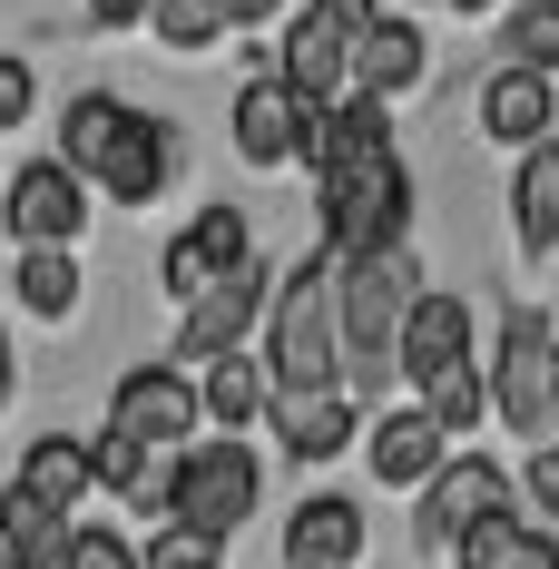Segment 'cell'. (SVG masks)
Instances as JSON below:
<instances>
[{
	"instance_id": "obj_31",
	"label": "cell",
	"mask_w": 559,
	"mask_h": 569,
	"mask_svg": "<svg viewBox=\"0 0 559 569\" xmlns=\"http://www.w3.org/2000/svg\"><path fill=\"white\" fill-rule=\"evenodd\" d=\"M520 540H530V520H520V511H491L451 560H461V569H510V560H520Z\"/></svg>"
},
{
	"instance_id": "obj_6",
	"label": "cell",
	"mask_w": 559,
	"mask_h": 569,
	"mask_svg": "<svg viewBox=\"0 0 559 569\" xmlns=\"http://www.w3.org/2000/svg\"><path fill=\"white\" fill-rule=\"evenodd\" d=\"M197 422H207V393H197V373H187V363H128V373H118L109 432L148 442V452H187V442H197Z\"/></svg>"
},
{
	"instance_id": "obj_39",
	"label": "cell",
	"mask_w": 559,
	"mask_h": 569,
	"mask_svg": "<svg viewBox=\"0 0 559 569\" xmlns=\"http://www.w3.org/2000/svg\"><path fill=\"white\" fill-rule=\"evenodd\" d=\"M0 569H30V550H20V540H10V530H0Z\"/></svg>"
},
{
	"instance_id": "obj_38",
	"label": "cell",
	"mask_w": 559,
	"mask_h": 569,
	"mask_svg": "<svg viewBox=\"0 0 559 569\" xmlns=\"http://www.w3.org/2000/svg\"><path fill=\"white\" fill-rule=\"evenodd\" d=\"M10 393H20V353H10V335H0V412H10Z\"/></svg>"
},
{
	"instance_id": "obj_22",
	"label": "cell",
	"mask_w": 559,
	"mask_h": 569,
	"mask_svg": "<svg viewBox=\"0 0 559 569\" xmlns=\"http://www.w3.org/2000/svg\"><path fill=\"white\" fill-rule=\"evenodd\" d=\"M128 99H109V89H79V99H69V118H59V158H69V168L79 177H99L118 158V138H128Z\"/></svg>"
},
{
	"instance_id": "obj_25",
	"label": "cell",
	"mask_w": 559,
	"mask_h": 569,
	"mask_svg": "<svg viewBox=\"0 0 559 569\" xmlns=\"http://www.w3.org/2000/svg\"><path fill=\"white\" fill-rule=\"evenodd\" d=\"M0 530H10V540L30 550V569H59V560H69V530H79V520L40 511L30 491H0Z\"/></svg>"
},
{
	"instance_id": "obj_35",
	"label": "cell",
	"mask_w": 559,
	"mask_h": 569,
	"mask_svg": "<svg viewBox=\"0 0 559 569\" xmlns=\"http://www.w3.org/2000/svg\"><path fill=\"white\" fill-rule=\"evenodd\" d=\"M148 10H158V0H89V20H99V30H128V20H148Z\"/></svg>"
},
{
	"instance_id": "obj_5",
	"label": "cell",
	"mask_w": 559,
	"mask_h": 569,
	"mask_svg": "<svg viewBox=\"0 0 559 569\" xmlns=\"http://www.w3.org/2000/svg\"><path fill=\"white\" fill-rule=\"evenodd\" d=\"M256 501H266V461L246 452L236 432H217V442H187V452H177V520H187V530L236 540V530L256 520Z\"/></svg>"
},
{
	"instance_id": "obj_40",
	"label": "cell",
	"mask_w": 559,
	"mask_h": 569,
	"mask_svg": "<svg viewBox=\"0 0 559 569\" xmlns=\"http://www.w3.org/2000/svg\"><path fill=\"white\" fill-rule=\"evenodd\" d=\"M335 10H353V20H373V0H335Z\"/></svg>"
},
{
	"instance_id": "obj_34",
	"label": "cell",
	"mask_w": 559,
	"mask_h": 569,
	"mask_svg": "<svg viewBox=\"0 0 559 569\" xmlns=\"http://www.w3.org/2000/svg\"><path fill=\"white\" fill-rule=\"evenodd\" d=\"M20 118H30V69L0 59V128H20Z\"/></svg>"
},
{
	"instance_id": "obj_7",
	"label": "cell",
	"mask_w": 559,
	"mask_h": 569,
	"mask_svg": "<svg viewBox=\"0 0 559 569\" xmlns=\"http://www.w3.org/2000/svg\"><path fill=\"white\" fill-rule=\"evenodd\" d=\"M0 227L20 236V256L30 246H79L89 236V177L69 168V158H30V168L10 177V197H0Z\"/></svg>"
},
{
	"instance_id": "obj_32",
	"label": "cell",
	"mask_w": 559,
	"mask_h": 569,
	"mask_svg": "<svg viewBox=\"0 0 559 569\" xmlns=\"http://www.w3.org/2000/svg\"><path fill=\"white\" fill-rule=\"evenodd\" d=\"M226 540H207V530H187V520H158V540H148V569H217Z\"/></svg>"
},
{
	"instance_id": "obj_36",
	"label": "cell",
	"mask_w": 559,
	"mask_h": 569,
	"mask_svg": "<svg viewBox=\"0 0 559 569\" xmlns=\"http://www.w3.org/2000/svg\"><path fill=\"white\" fill-rule=\"evenodd\" d=\"M510 569H559V540H550V530H530V540H520V560H510Z\"/></svg>"
},
{
	"instance_id": "obj_11",
	"label": "cell",
	"mask_w": 559,
	"mask_h": 569,
	"mask_svg": "<svg viewBox=\"0 0 559 569\" xmlns=\"http://www.w3.org/2000/svg\"><path fill=\"white\" fill-rule=\"evenodd\" d=\"M236 266H256V227H246V207H207V217L158 256V284H168L177 305H207Z\"/></svg>"
},
{
	"instance_id": "obj_28",
	"label": "cell",
	"mask_w": 559,
	"mask_h": 569,
	"mask_svg": "<svg viewBox=\"0 0 559 569\" xmlns=\"http://www.w3.org/2000/svg\"><path fill=\"white\" fill-rule=\"evenodd\" d=\"M89 461H99V491H118V501H138V491H148V471H158V452H148V442H128V432H99Z\"/></svg>"
},
{
	"instance_id": "obj_24",
	"label": "cell",
	"mask_w": 559,
	"mask_h": 569,
	"mask_svg": "<svg viewBox=\"0 0 559 569\" xmlns=\"http://www.w3.org/2000/svg\"><path fill=\"white\" fill-rule=\"evenodd\" d=\"M10 295H20V315L69 325V315H79V246H30V256L10 266Z\"/></svg>"
},
{
	"instance_id": "obj_27",
	"label": "cell",
	"mask_w": 559,
	"mask_h": 569,
	"mask_svg": "<svg viewBox=\"0 0 559 569\" xmlns=\"http://www.w3.org/2000/svg\"><path fill=\"white\" fill-rule=\"evenodd\" d=\"M148 30H158L168 50H217V40H226V10H217V0H158Z\"/></svg>"
},
{
	"instance_id": "obj_3",
	"label": "cell",
	"mask_w": 559,
	"mask_h": 569,
	"mask_svg": "<svg viewBox=\"0 0 559 569\" xmlns=\"http://www.w3.org/2000/svg\"><path fill=\"white\" fill-rule=\"evenodd\" d=\"M325 187V256H392L402 227H412V168L402 158H343Z\"/></svg>"
},
{
	"instance_id": "obj_29",
	"label": "cell",
	"mask_w": 559,
	"mask_h": 569,
	"mask_svg": "<svg viewBox=\"0 0 559 569\" xmlns=\"http://www.w3.org/2000/svg\"><path fill=\"white\" fill-rule=\"evenodd\" d=\"M59 569H148V550L128 540V530H109V520H79L69 530V560Z\"/></svg>"
},
{
	"instance_id": "obj_10",
	"label": "cell",
	"mask_w": 559,
	"mask_h": 569,
	"mask_svg": "<svg viewBox=\"0 0 559 569\" xmlns=\"http://www.w3.org/2000/svg\"><path fill=\"white\" fill-rule=\"evenodd\" d=\"M353 40H363V20H353V10H335V0H305V20L285 30L276 69L305 89V99L343 109V99H353Z\"/></svg>"
},
{
	"instance_id": "obj_16",
	"label": "cell",
	"mask_w": 559,
	"mask_h": 569,
	"mask_svg": "<svg viewBox=\"0 0 559 569\" xmlns=\"http://www.w3.org/2000/svg\"><path fill=\"white\" fill-rule=\"evenodd\" d=\"M461 363H471V305L432 284V295H422V315L402 325V383H422V393H432V383L461 373Z\"/></svg>"
},
{
	"instance_id": "obj_13",
	"label": "cell",
	"mask_w": 559,
	"mask_h": 569,
	"mask_svg": "<svg viewBox=\"0 0 559 569\" xmlns=\"http://www.w3.org/2000/svg\"><path fill=\"white\" fill-rule=\"evenodd\" d=\"M363 461H373L383 491H432V481L451 471V432L422 412V402H402V412H383V422L363 432Z\"/></svg>"
},
{
	"instance_id": "obj_30",
	"label": "cell",
	"mask_w": 559,
	"mask_h": 569,
	"mask_svg": "<svg viewBox=\"0 0 559 569\" xmlns=\"http://www.w3.org/2000/svg\"><path fill=\"white\" fill-rule=\"evenodd\" d=\"M520 69H559V0H530L520 20H510V40H501Z\"/></svg>"
},
{
	"instance_id": "obj_2",
	"label": "cell",
	"mask_w": 559,
	"mask_h": 569,
	"mask_svg": "<svg viewBox=\"0 0 559 569\" xmlns=\"http://www.w3.org/2000/svg\"><path fill=\"white\" fill-rule=\"evenodd\" d=\"M343 266V383H363V393H383V373H402V325L422 315V266H412V246H392V256H335Z\"/></svg>"
},
{
	"instance_id": "obj_17",
	"label": "cell",
	"mask_w": 559,
	"mask_h": 569,
	"mask_svg": "<svg viewBox=\"0 0 559 569\" xmlns=\"http://www.w3.org/2000/svg\"><path fill=\"white\" fill-rule=\"evenodd\" d=\"M10 491H30L40 511L79 520V501L99 491V461H89V442H69V432H40V442L20 452V481H10Z\"/></svg>"
},
{
	"instance_id": "obj_41",
	"label": "cell",
	"mask_w": 559,
	"mask_h": 569,
	"mask_svg": "<svg viewBox=\"0 0 559 569\" xmlns=\"http://www.w3.org/2000/svg\"><path fill=\"white\" fill-rule=\"evenodd\" d=\"M451 10H491V0H451Z\"/></svg>"
},
{
	"instance_id": "obj_21",
	"label": "cell",
	"mask_w": 559,
	"mask_h": 569,
	"mask_svg": "<svg viewBox=\"0 0 559 569\" xmlns=\"http://www.w3.org/2000/svg\"><path fill=\"white\" fill-rule=\"evenodd\" d=\"M197 393H207V422L217 432H246V422L276 412V373H266V353H226V363L197 373Z\"/></svg>"
},
{
	"instance_id": "obj_19",
	"label": "cell",
	"mask_w": 559,
	"mask_h": 569,
	"mask_svg": "<svg viewBox=\"0 0 559 569\" xmlns=\"http://www.w3.org/2000/svg\"><path fill=\"white\" fill-rule=\"evenodd\" d=\"M168 177H177V128L168 118H128V138H118V158L99 168V187H109L118 207H148Z\"/></svg>"
},
{
	"instance_id": "obj_14",
	"label": "cell",
	"mask_w": 559,
	"mask_h": 569,
	"mask_svg": "<svg viewBox=\"0 0 559 569\" xmlns=\"http://www.w3.org/2000/svg\"><path fill=\"white\" fill-rule=\"evenodd\" d=\"M481 128L501 138V148H550V128H559V89H550V69H491V89H481Z\"/></svg>"
},
{
	"instance_id": "obj_20",
	"label": "cell",
	"mask_w": 559,
	"mask_h": 569,
	"mask_svg": "<svg viewBox=\"0 0 559 569\" xmlns=\"http://www.w3.org/2000/svg\"><path fill=\"white\" fill-rule=\"evenodd\" d=\"M422 30H402V20H363V40H353V89H373V99H402V89H422Z\"/></svg>"
},
{
	"instance_id": "obj_8",
	"label": "cell",
	"mask_w": 559,
	"mask_h": 569,
	"mask_svg": "<svg viewBox=\"0 0 559 569\" xmlns=\"http://www.w3.org/2000/svg\"><path fill=\"white\" fill-rule=\"evenodd\" d=\"M266 315H276V276H266V266H236L207 305L177 315V363L207 373V363H226V353H246V335H256Z\"/></svg>"
},
{
	"instance_id": "obj_18",
	"label": "cell",
	"mask_w": 559,
	"mask_h": 569,
	"mask_svg": "<svg viewBox=\"0 0 559 569\" xmlns=\"http://www.w3.org/2000/svg\"><path fill=\"white\" fill-rule=\"evenodd\" d=\"M276 442L295 461H335V452H353V393H276Z\"/></svg>"
},
{
	"instance_id": "obj_1",
	"label": "cell",
	"mask_w": 559,
	"mask_h": 569,
	"mask_svg": "<svg viewBox=\"0 0 559 569\" xmlns=\"http://www.w3.org/2000/svg\"><path fill=\"white\" fill-rule=\"evenodd\" d=\"M266 373H276V393H343V266L335 256H305L276 284Z\"/></svg>"
},
{
	"instance_id": "obj_26",
	"label": "cell",
	"mask_w": 559,
	"mask_h": 569,
	"mask_svg": "<svg viewBox=\"0 0 559 569\" xmlns=\"http://www.w3.org/2000/svg\"><path fill=\"white\" fill-rule=\"evenodd\" d=\"M422 412H432V422H442L451 442H471V422H481V412H491V383H481V363H461V373H442V383H432V393H422Z\"/></svg>"
},
{
	"instance_id": "obj_9",
	"label": "cell",
	"mask_w": 559,
	"mask_h": 569,
	"mask_svg": "<svg viewBox=\"0 0 559 569\" xmlns=\"http://www.w3.org/2000/svg\"><path fill=\"white\" fill-rule=\"evenodd\" d=\"M491 511H520V501H510V471H501V461H481V452H451V471L422 491V520H412V540L451 560V550H461V540H471Z\"/></svg>"
},
{
	"instance_id": "obj_37",
	"label": "cell",
	"mask_w": 559,
	"mask_h": 569,
	"mask_svg": "<svg viewBox=\"0 0 559 569\" xmlns=\"http://www.w3.org/2000/svg\"><path fill=\"white\" fill-rule=\"evenodd\" d=\"M226 10V30H256V20H276V0H217Z\"/></svg>"
},
{
	"instance_id": "obj_23",
	"label": "cell",
	"mask_w": 559,
	"mask_h": 569,
	"mask_svg": "<svg viewBox=\"0 0 559 569\" xmlns=\"http://www.w3.org/2000/svg\"><path fill=\"white\" fill-rule=\"evenodd\" d=\"M510 227H520L530 256H559V138L520 158V177H510Z\"/></svg>"
},
{
	"instance_id": "obj_4",
	"label": "cell",
	"mask_w": 559,
	"mask_h": 569,
	"mask_svg": "<svg viewBox=\"0 0 559 569\" xmlns=\"http://www.w3.org/2000/svg\"><path fill=\"white\" fill-rule=\"evenodd\" d=\"M491 412H501L510 432L540 452L559 422V325H540L530 305H510L501 315V363H491Z\"/></svg>"
},
{
	"instance_id": "obj_33",
	"label": "cell",
	"mask_w": 559,
	"mask_h": 569,
	"mask_svg": "<svg viewBox=\"0 0 559 569\" xmlns=\"http://www.w3.org/2000/svg\"><path fill=\"white\" fill-rule=\"evenodd\" d=\"M520 491H530V511L559 520V442H540V452L520 461Z\"/></svg>"
},
{
	"instance_id": "obj_12",
	"label": "cell",
	"mask_w": 559,
	"mask_h": 569,
	"mask_svg": "<svg viewBox=\"0 0 559 569\" xmlns=\"http://www.w3.org/2000/svg\"><path fill=\"white\" fill-rule=\"evenodd\" d=\"M236 158L246 168H285V158H305V128H315V99L285 79V69H266V79H246L236 89Z\"/></svg>"
},
{
	"instance_id": "obj_15",
	"label": "cell",
	"mask_w": 559,
	"mask_h": 569,
	"mask_svg": "<svg viewBox=\"0 0 559 569\" xmlns=\"http://www.w3.org/2000/svg\"><path fill=\"white\" fill-rule=\"evenodd\" d=\"M285 569H363V501L315 491L285 520Z\"/></svg>"
}]
</instances>
